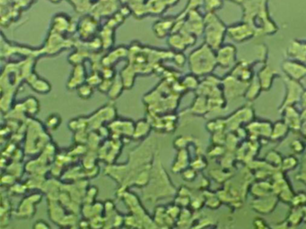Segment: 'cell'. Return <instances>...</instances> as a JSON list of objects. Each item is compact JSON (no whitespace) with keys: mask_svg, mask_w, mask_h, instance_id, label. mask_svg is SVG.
Wrapping results in <instances>:
<instances>
[{"mask_svg":"<svg viewBox=\"0 0 306 229\" xmlns=\"http://www.w3.org/2000/svg\"><path fill=\"white\" fill-rule=\"evenodd\" d=\"M189 63L191 72L197 76H204L214 70L217 60L211 48L206 44L190 54Z\"/></svg>","mask_w":306,"mask_h":229,"instance_id":"obj_1","label":"cell"},{"mask_svg":"<svg viewBox=\"0 0 306 229\" xmlns=\"http://www.w3.org/2000/svg\"><path fill=\"white\" fill-rule=\"evenodd\" d=\"M204 32L207 46L217 50L221 46L226 29L214 13H208L204 19Z\"/></svg>","mask_w":306,"mask_h":229,"instance_id":"obj_2","label":"cell"},{"mask_svg":"<svg viewBox=\"0 0 306 229\" xmlns=\"http://www.w3.org/2000/svg\"><path fill=\"white\" fill-rule=\"evenodd\" d=\"M266 0H241L240 4H242L244 9V22L249 24L253 27L254 17H259L265 22L268 28L273 32L276 29L271 22L268 21L266 8ZM254 28V27H253Z\"/></svg>","mask_w":306,"mask_h":229,"instance_id":"obj_3","label":"cell"},{"mask_svg":"<svg viewBox=\"0 0 306 229\" xmlns=\"http://www.w3.org/2000/svg\"><path fill=\"white\" fill-rule=\"evenodd\" d=\"M42 198H43V196L40 194H35L26 197V199L23 200L22 202L18 206L16 216L19 218H33L36 212L35 204H39Z\"/></svg>","mask_w":306,"mask_h":229,"instance_id":"obj_4","label":"cell"},{"mask_svg":"<svg viewBox=\"0 0 306 229\" xmlns=\"http://www.w3.org/2000/svg\"><path fill=\"white\" fill-rule=\"evenodd\" d=\"M229 36L236 42H243L255 35L256 30L249 24H243L240 26H232L227 30Z\"/></svg>","mask_w":306,"mask_h":229,"instance_id":"obj_5","label":"cell"},{"mask_svg":"<svg viewBox=\"0 0 306 229\" xmlns=\"http://www.w3.org/2000/svg\"><path fill=\"white\" fill-rule=\"evenodd\" d=\"M178 2L179 0H149L146 4L147 13L161 14L168 8V6H174Z\"/></svg>","mask_w":306,"mask_h":229,"instance_id":"obj_6","label":"cell"},{"mask_svg":"<svg viewBox=\"0 0 306 229\" xmlns=\"http://www.w3.org/2000/svg\"><path fill=\"white\" fill-rule=\"evenodd\" d=\"M235 60V48L233 46H225V47L220 48L216 60L220 66L224 68H229L233 66Z\"/></svg>","mask_w":306,"mask_h":229,"instance_id":"obj_7","label":"cell"},{"mask_svg":"<svg viewBox=\"0 0 306 229\" xmlns=\"http://www.w3.org/2000/svg\"><path fill=\"white\" fill-rule=\"evenodd\" d=\"M283 69L288 74L290 79L299 80L306 76V68L302 64L293 62H285L283 64Z\"/></svg>","mask_w":306,"mask_h":229,"instance_id":"obj_8","label":"cell"},{"mask_svg":"<svg viewBox=\"0 0 306 229\" xmlns=\"http://www.w3.org/2000/svg\"><path fill=\"white\" fill-rule=\"evenodd\" d=\"M174 26H175V22L166 19V20L157 21V22H155L154 24L153 29L157 37L164 38L169 34V32H173Z\"/></svg>","mask_w":306,"mask_h":229,"instance_id":"obj_9","label":"cell"},{"mask_svg":"<svg viewBox=\"0 0 306 229\" xmlns=\"http://www.w3.org/2000/svg\"><path fill=\"white\" fill-rule=\"evenodd\" d=\"M150 130H151V124L147 121L141 120L136 124L132 137L135 140H140L146 137L149 134Z\"/></svg>","mask_w":306,"mask_h":229,"instance_id":"obj_10","label":"cell"},{"mask_svg":"<svg viewBox=\"0 0 306 229\" xmlns=\"http://www.w3.org/2000/svg\"><path fill=\"white\" fill-rule=\"evenodd\" d=\"M287 102H291V103L293 102H295L294 100L295 98H299L301 92H302V88L299 84H297L296 82H294V80H289L287 82Z\"/></svg>","mask_w":306,"mask_h":229,"instance_id":"obj_11","label":"cell"},{"mask_svg":"<svg viewBox=\"0 0 306 229\" xmlns=\"http://www.w3.org/2000/svg\"><path fill=\"white\" fill-rule=\"evenodd\" d=\"M288 52L290 56H293L295 58L301 61H306V44L293 43L289 48Z\"/></svg>","mask_w":306,"mask_h":229,"instance_id":"obj_12","label":"cell"},{"mask_svg":"<svg viewBox=\"0 0 306 229\" xmlns=\"http://www.w3.org/2000/svg\"><path fill=\"white\" fill-rule=\"evenodd\" d=\"M30 84L32 85V88L35 90V92H39L40 94H48L52 89L51 84L41 78L33 79L32 81H30Z\"/></svg>","mask_w":306,"mask_h":229,"instance_id":"obj_13","label":"cell"},{"mask_svg":"<svg viewBox=\"0 0 306 229\" xmlns=\"http://www.w3.org/2000/svg\"><path fill=\"white\" fill-rule=\"evenodd\" d=\"M80 24V34L83 37L88 38L92 34H95V30H91L89 28L96 29V22L95 20H89V18H85Z\"/></svg>","mask_w":306,"mask_h":229,"instance_id":"obj_14","label":"cell"},{"mask_svg":"<svg viewBox=\"0 0 306 229\" xmlns=\"http://www.w3.org/2000/svg\"><path fill=\"white\" fill-rule=\"evenodd\" d=\"M275 74H276L274 72V71H272L270 68H267V66L263 68L261 72L259 74V80H260L261 87H267V88L270 87L272 79H273V76Z\"/></svg>","mask_w":306,"mask_h":229,"instance_id":"obj_15","label":"cell"},{"mask_svg":"<svg viewBox=\"0 0 306 229\" xmlns=\"http://www.w3.org/2000/svg\"><path fill=\"white\" fill-rule=\"evenodd\" d=\"M25 102V110H26L29 114H37L39 111V103L37 102V100L33 97L26 100Z\"/></svg>","mask_w":306,"mask_h":229,"instance_id":"obj_16","label":"cell"},{"mask_svg":"<svg viewBox=\"0 0 306 229\" xmlns=\"http://www.w3.org/2000/svg\"><path fill=\"white\" fill-rule=\"evenodd\" d=\"M61 124V118L60 114H50L46 120V126H47L48 129L53 130V131H55L60 128Z\"/></svg>","mask_w":306,"mask_h":229,"instance_id":"obj_17","label":"cell"},{"mask_svg":"<svg viewBox=\"0 0 306 229\" xmlns=\"http://www.w3.org/2000/svg\"><path fill=\"white\" fill-rule=\"evenodd\" d=\"M93 94H94V90L92 85L86 84L78 87V96L83 100H89Z\"/></svg>","mask_w":306,"mask_h":229,"instance_id":"obj_18","label":"cell"},{"mask_svg":"<svg viewBox=\"0 0 306 229\" xmlns=\"http://www.w3.org/2000/svg\"><path fill=\"white\" fill-rule=\"evenodd\" d=\"M222 4H223L222 0H205L204 1V6L208 13H213L216 9L220 8Z\"/></svg>","mask_w":306,"mask_h":229,"instance_id":"obj_19","label":"cell"},{"mask_svg":"<svg viewBox=\"0 0 306 229\" xmlns=\"http://www.w3.org/2000/svg\"><path fill=\"white\" fill-rule=\"evenodd\" d=\"M124 88V85L122 81L119 82H115L113 84L112 86V88L109 92V96L111 98H117L120 95H121V89Z\"/></svg>","mask_w":306,"mask_h":229,"instance_id":"obj_20","label":"cell"},{"mask_svg":"<svg viewBox=\"0 0 306 229\" xmlns=\"http://www.w3.org/2000/svg\"><path fill=\"white\" fill-rule=\"evenodd\" d=\"M205 0H190L189 4L186 6V10L184 11V14L189 13L191 10H195V8L199 6V4L204 3Z\"/></svg>","mask_w":306,"mask_h":229,"instance_id":"obj_21","label":"cell"},{"mask_svg":"<svg viewBox=\"0 0 306 229\" xmlns=\"http://www.w3.org/2000/svg\"><path fill=\"white\" fill-rule=\"evenodd\" d=\"M33 229H52V228L46 221L38 220L34 224Z\"/></svg>","mask_w":306,"mask_h":229,"instance_id":"obj_22","label":"cell"},{"mask_svg":"<svg viewBox=\"0 0 306 229\" xmlns=\"http://www.w3.org/2000/svg\"><path fill=\"white\" fill-rule=\"evenodd\" d=\"M302 102H303V106H306V92L302 94Z\"/></svg>","mask_w":306,"mask_h":229,"instance_id":"obj_23","label":"cell"},{"mask_svg":"<svg viewBox=\"0 0 306 229\" xmlns=\"http://www.w3.org/2000/svg\"><path fill=\"white\" fill-rule=\"evenodd\" d=\"M232 1H234V2H237V3H240V1H241V0H232Z\"/></svg>","mask_w":306,"mask_h":229,"instance_id":"obj_24","label":"cell"}]
</instances>
